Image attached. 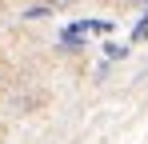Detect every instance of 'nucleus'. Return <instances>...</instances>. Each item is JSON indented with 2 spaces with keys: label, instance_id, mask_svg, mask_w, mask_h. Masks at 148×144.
<instances>
[{
  "label": "nucleus",
  "instance_id": "1",
  "mask_svg": "<svg viewBox=\"0 0 148 144\" xmlns=\"http://www.w3.org/2000/svg\"><path fill=\"white\" fill-rule=\"evenodd\" d=\"M136 4H148V0H136Z\"/></svg>",
  "mask_w": 148,
  "mask_h": 144
}]
</instances>
